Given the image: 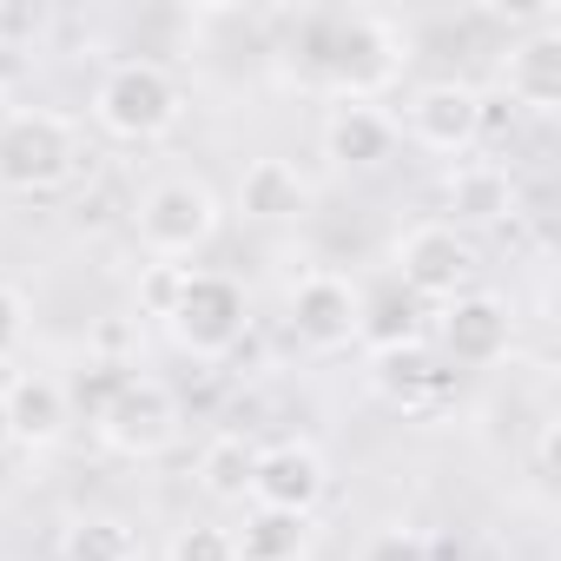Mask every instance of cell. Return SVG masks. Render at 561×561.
<instances>
[{
    "label": "cell",
    "instance_id": "cell-1",
    "mask_svg": "<svg viewBox=\"0 0 561 561\" xmlns=\"http://www.w3.org/2000/svg\"><path fill=\"white\" fill-rule=\"evenodd\" d=\"M403 60H410V41L397 21L370 14V8H318V14H298L285 54V80H298L305 93H324L337 106H370L377 93H390L403 80Z\"/></svg>",
    "mask_w": 561,
    "mask_h": 561
},
{
    "label": "cell",
    "instance_id": "cell-2",
    "mask_svg": "<svg viewBox=\"0 0 561 561\" xmlns=\"http://www.w3.org/2000/svg\"><path fill=\"white\" fill-rule=\"evenodd\" d=\"M185 119V87L159 60H119L93 87V126L126 146H152Z\"/></svg>",
    "mask_w": 561,
    "mask_h": 561
},
{
    "label": "cell",
    "instance_id": "cell-3",
    "mask_svg": "<svg viewBox=\"0 0 561 561\" xmlns=\"http://www.w3.org/2000/svg\"><path fill=\"white\" fill-rule=\"evenodd\" d=\"M80 172V126L67 113L27 106L0 119V185L34 198V192H60Z\"/></svg>",
    "mask_w": 561,
    "mask_h": 561
},
{
    "label": "cell",
    "instance_id": "cell-4",
    "mask_svg": "<svg viewBox=\"0 0 561 561\" xmlns=\"http://www.w3.org/2000/svg\"><path fill=\"white\" fill-rule=\"evenodd\" d=\"M225 225V205L205 179L179 172V179H159L146 198H139V244L159 257V264H179V257H198Z\"/></svg>",
    "mask_w": 561,
    "mask_h": 561
},
{
    "label": "cell",
    "instance_id": "cell-5",
    "mask_svg": "<svg viewBox=\"0 0 561 561\" xmlns=\"http://www.w3.org/2000/svg\"><path fill=\"white\" fill-rule=\"evenodd\" d=\"M390 277H397L416 305H449V298H462L476 285V244L449 218H423V225H410L397 238Z\"/></svg>",
    "mask_w": 561,
    "mask_h": 561
},
{
    "label": "cell",
    "instance_id": "cell-6",
    "mask_svg": "<svg viewBox=\"0 0 561 561\" xmlns=\"http://www.w3.org/2000/svg\"><path fill=\"white\" fill-rule=\"evenodd\" d=\"M244 324H251V305H244V291L231 285L225 271H185V291L165 311L172 344L192 351V357H205V364L231 357L238 337H244Z\"/></svg>",
    "mask_w": 561,
    "mask_h": 561
},
{
    "label": "cell",
    "instance_id": "cell-7",
    "mask_svg": "<svg viewBox=\"0 0 561 561\" xmlns=\"http://www.w3.org/2000/svg\"><path fill=\"white\" fill-rule=\"evenodd\" d=\"M100 443L113 449V456H126V462H159L165 449H179V436H185V410H179V397L159 383V377H133L106 410H100Z\"/></svg>",
    "mask_w": 561,
    "mask_h": 561
},
{
    "label": "cell",
    "instance_id": "cell-8",
    "mask_svg": "<svg viewBox=\"0 0 561 561\" xmlns=\"http://www.w3.org/2000/svg\"><path fill=\"white\" fill-rule=\"evenodd\" d=\"M489 126V100L469 87V80H430L403 100V133L423 146V152H443V159H469L476 139Z\"/></svg>",
    "mask_w": 561,
    "mask_h": 561
},
{
    "label": "cell",
    "instance_id": "cell-9",
    "mask_svg": "<svg viewBox=\"0 0 561 561\" xmlns=\"http://www.w3.org/2000/svg\"><path fill=\"white\" fill-rule=\"evenodd\" d=\"M436 337H443V351H436L443 364H469V370H482V364H502V357H508V344H515V318H508L502 298H489V291H462V298L443 305Z\"/></svg>",
    "mask_w": 561,
    "mask_h": 561
},
{
    "label": "cell",
    "instance_id": "cell-10",
    "mask_svg": "<svg viewBox=\"0 0 561 561\" xmlns=\"http://www.w3.org/2000/svg\"><path fill=\"white\" fill-rule=\"evenodd\" d=\"M331 489V469L311 443H271L257 449V469H251V502L257 508H285V515H311Z\"/></svg>",
    "mask_w": 561,
    "mask_h": 561
},
{
    "label": "cell",
    "instance_id": "cell-11",
    "mask_svg": "<svg viewBox=\"0 0 561 561\" xmlns=\"http://www.w3.org/2000/svg\"><path fill=\"white\" fill-rule=\"evenodd\" d=\"M0 410H8V443L27 449V456L60 449L67 430H73L67 383H60V377H41V370H27V377H14L8 390H0Z\"/></svg>",
    "mask_w": 561,
    "mask_h": 561
},
{
    "label": "cell",
    "instance_id": "cell-12",
    "mask_svg": "<svg viewBox=\"0 0 561 561\" xmlns=\"http://www.w3.org/2000/svg\"><path fill=\"white\" fill-rule=\"evenodd\" d=\"M291 331L311 351H344L357 344V285L337 271H305L291 291Z\"/></svg>",
    "mask_w": 561,
    "mask_h": 561
},
{
    "label": "cell",
    "instance_id": "cell-13",
    "mask_svg": "<svg viewBox=\"0 0 561 561\" xmlns=\"http://www.w3.org/2000/svg\"><path fill=\"white\" fill-rule=\"evenodd\" d=\"M370 390L403 410V416H423L449 397V364L430 351V344H397V351H377L370 357Z\"/></svg>",
    "mask_w": 561,
    "mask_h": 561
},
{
    "label": "cell",
    "instance_id": "cell-14",
    "mask_svg": "<svg viewBox=\"0 0 561 561\" xmlns=\"http://www.w3.org/2000/svg\"><path fill=\"white\" fill-rule=\"evenodd\" d=\"M502 87H508L515 106H528V113H541V119L561 106V27H554V21H541L535 34H522V41L508 47Z\"/></svg>",
    "mask_w": 561,
    "mask_h": 561
},
{
    "label": "cell",
    "instance_id": "cell-15",
    "mask_svg": "<svg viewBox=\"0 0 561 561\" xmlns=\"http://www.w3.org/2000/svg\"><path fill=\"white\" fill-rule=\"evenodd\" d=\"M397 152V119L383 106H331L324 119V159H337L344 172H370Z\"/></svg>",
    "mask_w": 561,
    "mask_h": 561
},
{
    "label": "cell",
    "instance_id": "cell-16",
    "mask_svg": "<svg viewBox=\"0 0 561 561\" xmlns=\"http://www.w3.org/2000/svg\"><path fill=\"white\" fill-rule=\"evenodd\" d=\"M305 205H311V185L291 159H251L238 172V211L257 225H291L305 218Z\"/></svg>",
    "mask_w": 561,
    "mask_h": 561
},
{
    "label": "cell",
    "instance_id": "cell-17",
    "mask_svg": "<svg viewBox=\"0 0 561 561\" xmlns=\"http://www.w3.org/2000/svg\"><path fill=\"white\" fill-rule=\"evenodd\" d=\"M231 535V561H305L311 554V515H285V508H244Z\"/></svg>",
    "mask_w": 561,
    "mask_h": 561
},
{
    "label": "cell",
    "instance_id": "cell-18",
    "mask_svg": "<svg viewBox=\"0 0 561 561\" xmlns=\"http://www.w3.org/2000/svg\"><path fill=\"white\" fill-rule=\"evenodd\" d=\"M357 344L377 351H397V344H423V305L397 285H377V291H357Z\"/></svg>",
    "mask_w": 561,
    "mask_h": 561
},
{
    "label": "cell",
    "instance_id": "cell-19",
    "mask_svg": "<svg viewBox=\"0 0 561 561\" xmlns=\"http://www.w3.org/2000/svg\"><path fill=\"white\" fill-rule=\"evenodd\" d=\"M60 561H146V541L126 515H73L60 528Z\"/></svg>",
    "mask_w": 561,
    "mask_h": 561
},
{
    "label": "cell",
    "instance_id": "cell-20",
    "mask_svg": "<svg viewBox=\"0 0 561 561\" xmlns=\"http://www.w3.org/2000/svg\"><path fill=\"white\" fill-rule=\"evenodd\" d=\"M251 469H257V443L225 430L198 449V489L211 502H251Z\"/></svg>",
    "mask_w": 561,
    "mask_h": 561
},
{
    "label": "cell",
    "instance_id": "cell-21",
    "mask_svg": "<svg viewBox=\"0 0 561 561\" xmlns=\"http://www.w3.org/2000/svg\"><path fill=\"white\" fill-rule=\"evenodd\" d=\"M449 211H456V218H476V225L508 218V211H515V185H508V172L489 165V159L456 165V172H449Z\"/></svg>",
    "mask_w": 561,
    "mask_h": 561
},
{
    "label": "cell",
    "instance_id": "cell-22",
    "mask_svg": "<svg viewBox=\"0 0 561 561\" xmlns=\"http://www.w3.org/2000/svg\"><path fill=\"white\" fill-rule=\"evenodd\" d=\"M126 383H133V370H126V364H87V370H80V383L67 390V403H73V410H87V423H100V410H106Z\"/></svg>",
    "mask_w": 561,
    "mask_h": 561
},
{
    "label": "cell",
    "instance_id": "cell-23",
    "mask_svg": "<svg viewBox=\"0 0 561 561\" xmlns=\"http://www.w3.org/2000/svg\"><path fill=\"white\" fill-rule=\"evenodd\" d=\"M165 561H231V535L218 522H185L165 548Z\"/></svg>",
    "mask_w": 561,
    "mask_h": 561
},
{
    "label": "cell",
    "instance_id": "cell-24",
    "mask_svg": "<svg viewBox=\"0 0 561 561\" xmlns=\"http://www.w3.org/2000/svg\"><path fill=\"white\" fill-rule=\"evenodd\" d=\"M185 271H192V264H159V257L139 271V305H146L152 318H165V311L179 305V291H185Z\"/></svg>",
    "mask_w": 561,
    "mask_h": 561
},
{
    "label": "cell",
    "instance_id": "cell-25",
    "mask_svg": "<svg viewBox=\"0 0 561 561\" xmlns=\"http://www.w3.org/2000/svg\"><path fill=\"white\" fill-rule=\"evenodd\" d=\"M21 337H27V298L14 285H0V364L21 351Z\"/></svg>",
    "mask_w": 561,
    "mask_h": 561
},
{
    "label": "cell",
    "instance_id": "cell-26",
    "mask_svg": "<svg viewBox=\"0 0 561 561\" xmlns=\"http://www.w3.org/2000/svg\"><path fill=\"white\" fill-rule=\"evenodd\" d=\"M364 561H430V548H423L416 535H377Z\"/></svg>",
    "mask_w": 561,
    "mask_h": 561
},
{
    "label": "cell",
    "instance_id": "cell-27",
    "mask_svg": "<svg viewBox=\"0 0 561 561\" xmlns=\"http://www.w3.org/2000/svg\"><path fill=\"white\" fill-rule=\"evenodd\" d=\"M0 449H8V410H0Z\"/></svg>",
    "mask_w": 561,
    "mask_h": 561
}]
</instances>
